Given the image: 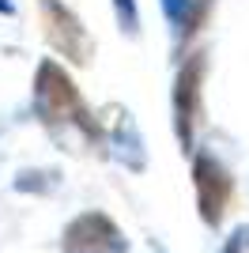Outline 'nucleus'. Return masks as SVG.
Masks as SVG:
<instances>
[{
	"instance_id": "f257e3e1",
	"label": "nucleus",
	"mask_w": 249,
	"mask_h": 253,
	"mask_svg": "<svg viewBox=\"0 0 249 253\" xmlns=\"http://www.w3.org/2000/svg\"><path fill=\"white\" fill-rule=\"evenodd\" d=\"M34 106H38L45 128H53L57 136L64 140H94L98 136V125L94 117L87 114L76 84L64 76V68L57 61H42L38 64V76H34Z\"/></svg>"
},
{
	"instance_id": "f03ea898",
	"label": "nucleus",
	"mask_w": 249,
	"mask_h": 253,
	"mask_svg": "<svg viewBox=\"0 0 249 253\" xmlns=\"http://www.w3.org/2000/svg\"><path fill=\"white\" fill-rule=\"evenodd\" d=\"M38 11H42V27H45V38H49L53 49L64 53L72 64L91 61V53H94L91 34L83 31L80 19H76L64 4H57V0H38Z\"/></svg>"
},
{
	"instance_id": "7ed1b4c3",
	"label": "nucleus",
	"mask_w": 249,
	"mask_h": 253,
	"mask_svg": "<svg viewBox=\"0 0 249 253\" xmlns=\"http://www.w3.org/2000/svg\"><path fill=\"white\" fill-rule=\"evenodd\" d=\"M200 84H204V53H189L185 64H181V72H177V87H174V125H177L181 148H189V144H193V132H197Z\"/></svg>"
},
{
	"instance_id": "20e7f679",
	"label": "nucleus",
	"mask_w": 249,
	"mask_h": 253,
	"mask_svg": "<svg viewBox=\"0 0 249 253\" xmlns=\"http://www.w3.org/2000/svg\"><path fill=\"white\" fill-rule=\"evenodd\" d=\"M124 238L114 223L98 215V211H87L64 231V253H121Z\"/></svg>"
},
{
	"instance_id": "39448f33",
	"label": "nucleus",
	"mask_w": 249,
	"mask_h": 253,
	"mask_svg": "<svg viewBox=\"0 0 249 253\" xmlns=\"http://www.w3.org/2000/svg\"><path fill=\"white\" fill-rule=\"evenodd\" d=\"M193 181H197V204H200V215L204 223L215 227L227 211V201H230V178L227 170L219 167L211 155H200L193 163Z\"/></svg>"
},
{
	"instance_id": "423d86ee",
	"label": "nucleus",
	"mask_w": 249,
	"mask_h": 253,
	"mask_svg": "<svg viewBox=\"0 0 249 253\" xmlns=\"http://www.w3.org/2000/svg\"><path fill=\"white\" fill-rule=\"evenodd\" d=\"M117 19L124 31H136V4L132 0H117Z\"/></svg>"
},
{
	"instance_id": "0eeeda50",
	"label": "nucleus",
	"mask_w": 249,
	"mask_h": 253,
	"mask_svg": "<svg viewBox=\"0 0 249 253\" xmlns=\"http://www.w3.org/2000/svg\"><path fill=\"white\" fill-rule=\"evenodd\" d=\"M242 238H246V234H234V242H230L223 253H242Z\"/></svg>"
},
{
	"instance_id": "6e6552de",
	"label": "nucleus",
	"mask_w": 249,
	"mask_h": 253,
	"mask_svg": "<svg viewBox=\"0 0 249 253\" xmlns=\"http://www.w3.org/2000/svg\"><path fill=\"white\" fill-rule=\"evenodd\" d=\"M0 11H11V4H8V0H0Z\"/></svg>"
}]
</instances>
